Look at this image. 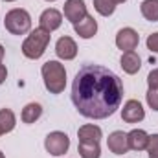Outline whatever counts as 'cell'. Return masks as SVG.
Masks as SVG:
<instances>
[{
	"label": "cell",
	"instance_id": "ba28073f",
	"mask_svg": "<svg viewBox=\"0 0 158 158\" xmlns=\"http://www.w3.org/2000/svg\"><path fill=\"white\" fill-rule=\"evenodd\" d=\"M140 42V35L132 28H123L116 35V46L121 52H134Z\"/></svg>",
	"mask_w": 158,
	"mask_h": 158
},
{
	"label": "cell",
	"instance_id": "7402d4cb",
	"mask_svg": "<svg viewBox=\"0 0 158 158\" xmlns=\"http://www.w3.org/2000/svg\"><path fill=\"white\" fill-rule=\"evenodd\" d=\"M147 85H149V88H156L158 90V68H155V70L149 72V76H147Z\"/></svg>",
	"mask_w": 158,
	"mask_h": 158
},
{
	"label": "cell",
	"instance_id": "2e32d148",
	"mask_svg": "<svg viewBox=\"0 0 158 158\" xmlns=\"http://www.w3.org/2000/svg\"><path fill=\"white\" fill-rule=\"evenodd\" d=\"M77 149H79L81 158H99L101 156L99 142H79Z\"/></svg>",
	"mask_w": 158,
	"mask_h": 158
},
{
	"label": "cell",
	"instance_id": "d4e9b609",
	"mask_svg": "<svg viewBox=\"0 0 158 158\" xmlns=\"http://www.w3.org/2000/svg\"><path fill=\"white\" fill-rule=\"evenodd\" d=\"M6 77H7V70H6V66L0 63V85L6 81Z\"/></svg>",
	"mask_w": 158,
	"mask_h": 158
},
{
	"label": "cell",
	"instance_id": "5b68a950",
	"mask_svg": "<svg viewBox=\"0 0 158 158\" xmlns=\"http://www.w3.org/2000/svg\"><path fill=\"white\" fill-rule=\"evenodd\" d=\"M44 147H46V151H48L52 156H61V155H64V153L68 151V147H70V138H68L64 132H61V131H53V132H50V134L46 136Z\"/></svg>",
	"mask_w": 158,
	"mask_h": 158
},
{
	"label": "cell",
	"instance_id": "e0dca14e",
	"mask_svg": "<svg viewBox=\"0 0 158 158\" xmlns=\"http://www.w3.org/2000/svg\"><path fill=\"white\" fill-rule=\"evenodd\" d=\"M40 116H42V107L39 103H28L22 109V114H20V118H22L24 123H35Z\"/></svg>",
	"mask_w": 158,
	"mask_h": 158
},
{
	"label": "cell",
	"instance_id": "83f0119b",
	"mask_svg": "<svg viewBox=\"0 0 158 158\" xmlns=\"http://www.w3.org/2000/svg\"><path fill=\"white\" fill-rule=\"evenodd\" d=\"M114 4H123V2H127V0H112Z\"/></svg>",
	"mask_w": 158,
	"mask_h": 158
},
{
	"label": "cell",
	"instance_id": "f1b7e54d",
	"mask_svg": "<svg viewBox=\"0 0 158 158\" xmlns=\"http://www.w3.org/2000/svg\"><path fill=\"white\" fill-rule=\"evenodd\" d=\"M0 158H6V156H4V155H2V151H0Z\"/></svg>",
	"mask_w": 158,
	"mask_h": 158
},
{
	"label": "cell",
	"instance_id": "277c9868",
	"mask_svg": "<svg viewBox=\"0 0 158 158\" xmlns=\"http://www.w3.org/2000/svg\"><path fill=\"white\" fill-rule=\"evenodd\" d=\"M4 26L11 35H24L31 30V17L26 9L15 7L6 13L4 17Z\"/></svg>",
	"mask_w": 158,
	"mask_h": 158
},
{
	"label": "cell",
	"instance_id": "d6986e66",
	"mask_svg": "<svg viewBox=\"0 0 158 158\" xmlns=\"http://www.w3.org/2000/svg\"><path fill=\"white\" fill-rule=\"evenodd\" d=\"M17 125V118L11 109H2L0 110V129L2 132H11Z\"/></svg>",
	"mask_w": 158,
	"mask_h": 158
},
{
	"label": "cell",
	"instance_id": "ac0fdd59",
	"mask_svg": "<svg viewBox=\"0 0 158 158\" xmlns=\"http://www.w3.org/2000/svg\"><path fill=\"white\" fill-rule=\"evenodd\" d=\"M140 11L145 20L158 22V0H143L140 6Z\"/></svg>",
	"mask_w": 158,
	"mask_h": 158
},
{
	"label": "cell",
	"instance_id": "603a6c76",
	"mask_svg": "<svg viewBox=\"0 0 158 158\" xmlns=\"http://www.w3.org/2000/svg\"><path fill=\"white\" fill-rule=\"evenodd\" d=\"M147 48H149L151 52L158 53V33H151V35L147 37Z\"/></svg>",
	"mask_w": 158,
	"mask_h": 158
},
{
	"label": "cell",
	"instance_id": "f546056e",
	"mask_svg": "<svg viewBox=\"0 0 158 158\" xmlns=\"http://www.w3.org/2000/svg\"><path fill=\"white\" fill-rule=\"evenodd\" d=\"M4 2H15V0H4Z\"/></svg>",
	"mask_w": 158,
	"mask_h": 158
},
{
	"label": "cell",
	"instance_id": "8fae6325",
	"mask_svg": "<svg viewBox=\"0 0 158 158\" xmlns=\"http://www.w3.org/2000/svg\"><path fill=\"white\" fill-rule=\"evenodd\" d=\"M107 147H109L110 153H114V155H125V153L129 151L127 132H123V131H114L112 134H109V138H107Z\"/></svg>",
	"mask_w": 158,
	"mask_h": 158
},
{
	"label": "cell",
	"instance_id": "4dcf8cb0",
	"mask_svg": "<svg viewBox=\"0 0 158 158\" xmlns=\"http://www.w3.org/2000/svg\"><path fill=\"white\" fill-rule=\"evenodd\" d=\"M2 134H4V132H2V129H0V136H2Z\"/></svg>",
	"mask_w": 158,
	"mask_h": 158
},
{
	"label": "cell",
	"instance_id": "484cf974",
	"mask_svg": "<svg viewBox=\"0 0 158 158\" xmlns=\"http://www.w3.org/2000/svg\"><path fill=\"white\" fill-rule=\"evenodd\" d=\"M2 59H4V46L0 44V63H2Z\"/></svg>",
	"mask_w": 158,
	"mask_h": 158
},
{
	"label": "cell",
	"instance_id": "7c38bea8",
	"mask_svg": "<svg viewBox=\"0 0 158 158\" xmlns=\"http://www.w3.org/2000/svg\"><path fill=\"white\" fill-rule=\"evenodd\" d=\"M74 30L81 39H92L98 31V22L92 15H86L83 20H79L77 24H74Z\"/></svg>",
	"mask_w": 158,
	"mask_h": 158
},
{
	"label": "cell",
	"instance_id": "8992f818",
	"mask_svg": "<svg viewBox=\"0 0 158 158\" xmlns=\"http://www.w3.org/2000/svg\"><path fill=\"white\" fill-rule=\"evenodd\" d=\"M39 24L42 30H46V31L52 33V31H55V30L61 28V24H63V13L57 11L55 7H48V9H44L40 13Z\"/></svg>",
	"mask_w": 158,
	"mask_h": 158
},
{
	"label": "cell",
	"instance_id": "9c48e42d",
	"mask_svg": "<svg viewBox=\"0 0 158 158\" xmlns=\"http://www.w3.org/2000/svg\"><path fill=\"white\" fill-rule=\"evenodd\" d=\"M143 118H145V110H143V107H142L140 101L129 99L123 105V109H121V119L125 123H138V121H142Z\"/></svg>",
	"mask_w": 158,
	"mask_h": 158
},
{
	"label": "cell",
	"instance_id": "52a82bcc",
	"mask_svg": "<svg viewBox=\"0 0 158 158\" xmlns=\"http://www.w3.org/2000/svg\"><path fill=\"white\" fill-rule=\"evenodd\" d=\"M64 17L66 20H70L72 24H77L79 20H83L88 13H86V4L85 0H66L64 2Z\"/></svg>",
	"mask_w": 158,
	"mask_h": 158
},
{
	"label": "cell",
	"instance_id": "30bf717a",
	"mask_svg": "<svg viewBox=\"0 0 158 158\" xmlns=\"http://www.w3.org/2000/svg\"><path fill=\"white\" fill-rule=\"evenodd\" d=\"M55 53L59 59H64V61H72L76 55H77V44L72 37H61L55 44Z\"/></svg>",
	"mask_w": 158,
	"mask_h": 158
},
{
	"label": "cell",
	"instance_id": "4316f807",
	"mask_svg": "<svg viewBox=\"0 0 158 158\" xmlns=\"http://www.w3.org/2000/svg\"><path fill=\"white\" fill-rule=\"evenodd\" d=\"M149 158H158V153H149Z\"/></svg>",
	"mask_w": 158,
	"mask_h": 158
},
{
	"label": "cell",
	"instance_id": "4fadbf2b",
	"mask_svg": "<svg viewBox=\"0 0 158 158\" xmlns=\"http://www.w3.org/2000/svg\"><path fill=\"white\" fill-rule=\"evenodd\" d=\"M127 140H129V149H132V151H143V149H147L149 134L145 131H142V129H132L127 134Z\"/></svg>",
	"mask_w": 158,
	"mask_h": 158
},
{
	"label": "cell",
	"instance_id": "5bb4252c",
	"mask_svg": "<svg viewBox=\"0 0 158 158\" xmlns=\"http://www.w3.org/2000/svg\"><path fill=\"white\" fill-rule=\"evenodd\" d=\"M121 68L125 74L129 76H134L140 68H142V59L136 52H125L121 55Z\"/></svg>",
	"mask_w": 158,
	"mask_h": 158
},
{
	"label": "cell",
	"instance_id": "7a4b0ae2",
	"mask_svg": "<svg viewBox=\"0 0 158 158\" xmlns=\"http://www.w3.org/2000/svg\"><path fill=\"white\" fill-rule=\"evenodd\" d=\"M44 86L50 94H61L66 86V70L59 61H46L40 68Z\"/></svg>",
	"mask_w": 158,
	"mask_h": 158
},
{
	"label": "cell",
	"instance_id": "44dd1931",
	"mask_svg": "<svg viewBox=\"0 0 158 158\" xmlns=\"http://www.w3.org/2000/svg\"><path fill=\"white\" fill-rule=\"evenodd\" d=\"M145 96H147V105H149L153 110L158 112V90L156 88H149Z\"/></svg>",
	"mask_w": 158,
	"mask_h": 158
},
{
	"label": "cell",
	"instance_id": "3957f363",
	"mask_svg": "<svg viewBox=\"0 0 158 158\" xmlns=\"http://www.w3.org/2000/svg\"><path fill=\"white\" fill-rule=\"evenodd\" d=\"M50 31L42 30V28H35L28 37L26 40L22 42V53L28 57V59H39L42 57V53L46 52V46L50 42Z\"/></svg>",
	"mask_w": 158,
	"mask_h": 158
},
{
	"label": "cell",
	"instance_id": "9a60e30c",
	"mask_svg": "<svg viewBox=\"0 0 158 158\" xmlns=\"http://www.w3.org/2000/svg\"><path fill=\"white\" fill-rule=\"evenodd\" d=\"M101 134L103 132H101V129L98 125H83L77 131L79 142H99Z\"/></svg>",
	"mask_w": 158,
	"mask_h": 158
},
{
	"label": "cell",
	"instance_id": "ffe728a7",
	"mask_svg": "<svg viewBox=\"0 0 158 158\" xmlns=\"http://www.w3.org/2000/svg\"><path fill=\"white\" fill-rule=\"evenodd\" d=\"M94 9L103 17H110L116 9V4L112 0H94Z\"/></svg>",
	"mask_w": 158,
	"mask_h": 158
},
{
	"label": "cell",
	"instance_id": "cb8c5ba5",
	"mask_svg": "<svg viewBox=\"0 0 158 158\" xmlns=\"http://www.w3.org/2000/svg\"><path fill=\"white\" fill-rule=\"evenodd\" d=\"M147 151H149V153H158V134H153V136H149Z\"/></svg>",
	"mask_w": 158,
	"mask_h": 158
},
{
	"label": "cell",
	"instance_id": "6da1fadb",
	"mask_svg": "<svg viewBox=\"0 0 158 158\" xmlns=\"http://www.w3.org/2000/svg\"><path fill=\"white\" fill-rule=\"evenodd\" d=\"M123 99V83L109 68L85 64L79 68L72 85V103L77 112L90 119L112 116Z\"/></svg>",
	"mask_w": 158,
	"mask_h": 158
},
{
	"label": "cell",
	"instance_id": "1f68e13d",
	"mask_svg": "<svg viewBox=\"0 0 158 158\" xmlns=\"http://www.w3.org/2000/svg\"><path fill=\"white\" fill-rule=\"evenodd\" d=\"M46 2H55V0H46Z\"/></svg>",
	"mask_w": 158,
	"mask_h": 158
}]
</instances>
